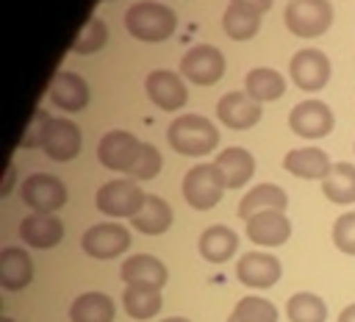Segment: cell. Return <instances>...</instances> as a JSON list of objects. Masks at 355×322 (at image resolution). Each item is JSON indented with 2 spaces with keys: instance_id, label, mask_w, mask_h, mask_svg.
<instances>
[{
  "instance_id": "9c48e42d",
  "label": "cell",
  "mask_w": 355,
  "mask_h": 322,
  "mask_svg": "<svg viewBox=\"0 0 355 322\" xmlns=\"http://www.w3.org/2000/svg\"><path fill=\"white\" fill-rule=\"evenodd\" d=\"M288 75H291V83L297 89L319 92L330 80V58L322 50H313V47L297 50L288 61Z\"/></svg>"
},
{
  "instance_id": "ab89813d",
  "label": "cell",
  "mask_w": 355,
  "mask_h": 322,
  "mask_svg": "<svg viewBox=\"0 0 355 322\" xmlns=\"http://www.w3.org/2000/svg\"><path fill=\"white\" fill-rule=\"evenodd\" d=\"M161 322H189V319H183V316H166V319H161Z\"/></svg>"
},
{
  "instance_id": "836d02e7",
  "label": "cell",
  "mask_w": 355,
  "mask_h": 322,
  "mask_svg": "<svg viewBox=\"0 0 355 322\" xmlns=\"http://www.w3.org/2000/svg\"><path fill=\"white\" fill-rule=\"evenodd\" d=\"M50 119H53V117H50L42 105H36V108H33L31 122L25 125V130H22V136H19V142H17V147H25V150L42 147V144H44V133H47Z\"/></svg>"
},
{
  "instance_id": "484cf974",
  "label": "cell",
  "mask_w": 355,
  "mask_h": 322,
  "mask_svg": "<svg viewBox=\"0 0 355 322\" xmlns=\"http://www.w3.org/2000/svg\"><path fill=\"white\" fill-rule=\"evenodd\" d=\"M214 164L222 169L227 189H241V186L252 178V172H255V158H252V153L244 150V147H225V150L216 155Z\"/></svg>"
},
{
  "instance_id": "9a60e30c",
  "label": "cell",
  "mask_w": 355,
  "mask_h": 322,
  "mask_svg": "<svg viewBox=\"0 0 355 322\" xmlns=\"http://www.w3.org/2000/svg\"><path fill=\"white\" fill-rule=\"evenodd\" d=\"M144 89H147V97L161 111H178L189 100V89H186L183 78L172 69H153L144 80Z\"/></svg>"
},
{
  "instance_id": "30bf717a",
  "label": "cell",
  "mask_w": 355,
  "mask_h": 322,
  "mask_svg": "<svg viewBox=\"0 0 355 322\" xmlns=\"http://www.w3.org/2000/svg\"><path fill=\"white\" fill-rule=\"evenodd\" d=\"M141 144L133 133L128 130H108L103 133L100 144H97V161L105 167V169H114V172H130V167L136 164L139 153H141Z\"/></svg>"
},
{
  "instance_id": "f1b7e54d",
  "label": "cell",
  "mask_w": 355,
  "mask_h": 322,
  "mask_svg": "<svg viewBox=\"0 0 355 322\" xmlns=\"http://www.w3.org/2000/svg\"><path fill=\"white\" fill-rule=\"evenodd\" d=\"M286 205H288V194H286L277 183H258V186H252V189L241 197V203H239V217L247 219V217H252V214H258V211H269V208L286 211Z\"/></svg>"
},
{
  "instance_id": "603a6c76",
  "label": "cell",
  "mask_w": 355,
  "mask_h": 322,
  "mask_svg": "<svg viewBox=\"0 0 355 322\" xmlns=\"http://www.w3.org/2000/svg\"><path fill=\"white\" fill-rule=\"evenodd\" d=\"M172 219L175 217H172L169 203L164 197H158V194H147L141 211L136 217H130V228H136L144 236H161V233H166L172 228Z\"/></svg>"
},
{
  "instance_id": "ba28073f",
  "label": "cell",
  "mask_w": 355,
  "mask_h": 322,
  "mask_svg": "<svg viewBox=\"0 0 355 322\" xmlns=\"http://www.w3.org/2000/svg\"><path fill=\"white\" fill-rule=\"evenodd\" d=\"M130 247V230L119 222H100L92 225L83 236H80V250L97 261H111L116 255H122Z\"/></svg>"
},
{
  "instance_id": "4fadbf2b",
  "label": "cell",
  "mask_w": 355,
  "mask_h": 322,
  "mask_svg": "<svg viewBox=\"0 0 355 322\" xmlns=\"http://www.w3.org/2000/svg\"><path fill=\"white\" fill-rule=\"evenodd\" d=\"M280 275H283L280 258L272 255V253L252 250V253H244L236 264V278L247 289H269L280 280Z\"/></svg>"
},
{
  "instance_id": "3957f363",
  "label": "cell",
  "mask_w": 355,
  "mask_h": 322,
  "mask_svg": "<svg viewBox=\"0 0 355 322\" xmlns=\"http://www.w3.org/2000/svg\"><path fill=\"white\" fill-rule=\"evenodd\" d=\"M147 194L141 192V186L133 180V178H116V180H108L97 189L94 194V203L97 208L105 214V217H114V219H130L141 211Z\"/></svg>"
},
{
  "instance_id": "83f0119b",
  "label": "cell",
  "mask_w": 355,
  "mask_h": 322,
  "mask_svg": "<svg viewBox=\"0 0 355 322\" xmlns=\"http://www.w3.org/2000/svg\"><path fill=\"white\" fill-rule=\"evenodd\" d=\"M322 194L333 205H352L355 203V164L336 161L330 175L322 180Z\"/></svg>"
},
{
  "instance_id": "ac0fdd59",
  "label": "cell",
  "mask_w": 355,
  "mask_h": 322,
  "mask_svg": "<svg viewBox=\"0 0 355 322\" xmlns=\"http://www.w3.org/2000/svg\"><path fill=\"white\" fill-rule=\"evenodd\" d=\"M19 236L28 247H36V250H53L55 244H61L64 239V225L55 214H28L22 222H19Z\"/></svg>"
},
{
  "instance_id": "5b68a950",
  "label": "cell",
  "mask_w": 355,
  "mask_h": 322,
  "mask_svg": "<svg viewBox=\"0 0 355 322\" xmlns=\"http://www.w3.org/2000/svg\"><path fill=\"white\" fill-rule=\"evenodd\" d=\"M225 175L216 164H197L186 172L183 178V197L191 208L197 211H208L214 205H219L222 192H225Z\"/></svg>"
},
{
  "instance_id": "6da1fadb",
  "label": "cell",
  "mask_w": 355,
  "mask_h": 322,
  "mask_svg": "<svg viewBox=\"0 0 355 322\" xmlns=\"http://www.w3.org/2000/svg\"><path fill=\"white\" fill-rule=\"evenodd\" d=\"M166 142L180 155H208L219 144V130L211 119L200 114H183L169 122Z\"/></svg>"
},
{
  "instance_id": "60d3db41",
  "label": "cell",
  "mask_w": 355,
  "mask_h": 322,
  "mask_svg": "<svg viewBox=\"0 0 355 322\" xmlns=\"http://www.w3.org/2000/svg\"><path fill=\"white\" fill-rule=\"evenodd\" d=\"M0 322H14V319H11V316H3V319H0Z\"/></svg>"
},
{
  "instance_id": "7c38bea8",
  "label": "cell",
  "mask_w": 355,
  "mask_h": 322,
  "mask_svg": "<svg viewBox=\"0 0 355 322\" xmlns=\"http://www.w3.org/2000/svg\"><path fill=\"white\" fill-rule=\"evenodd\" d=\"M247 222V239L258 247H280L288 242L291 236V222L286 217V211L269 208V211H258L252 217L244 219Z\"/></svg>"
},
{
  "instance_id": "1f68e13d",
  "label": "cell",
  "mask_w": 355,
  "mask_h": 322,
  "mask_svg": "<svg viewBox=\"0 0 355 322\" xmlns=\"http://www.w3.org/2000/svg\"><path fill=\"white\" fill-rule=\"evenodd\" d=\"M105 42H108V28H105V22H103L100 17L92 14V17L83 22V28L78 31V36H75V42H72L69 50L78 53V56H92V53L103 50Z\"/></svg>"
},
{
  "instance_id": "74e56055",
  "label": "cell",
  "mask_w": 355,
  "mask_h": 322,
  "mask_svg": "<svg viewBox=\"0 0 355 322\" xmlns=\"http://www.w3.org/2000/svg\"><path fill=\"white\" fill-rule=\"evenodd\" d=\"M230 3H244V6H252V8H258L261 14H266V11L272 8V0H230Z\"/></svg>"
},
{
  "instance_id": "4dcf8cb0",
  "label": "cell",
  "mask_w": 355,
  "mask_h": 322,
  "mask_svg": "<svg viewBox=\"0 0 355 322\" xmlns=\"http://www.w3.org/2000/svg\"><path fill=\"white\" fill-rule=\"evenodd\" d=\"M286 316H288V322H324L327 319V305L319 294L297 291L286 303Z\"/></svg>"
},
{
  "instance_id": "7402d4cb",
  "label": "cell",
  "mask_w": 355,
  "mask_h": 322,
  "mask_svg": "<svg viewBox=\"0 0 355 322\" xmlns=\"http://www.w3.org/2000/svg\"><path fill=\"white\" fill-rule=\"evenodd\" d=\"M197 250L205 261L211 264H225L227 258L236 255L239 250V236L236 230H230L227 225H211L200 233V242H197Z\"/></svg>"
},
{
  "instance_id": "7bdbcfd3",
  "label": "cell",
  "mask_w": 355,
  "mask_h": 322,
  "mask_svg": "<svg viewBox=\"0 0 355 322\" xmlns=\"http://www.w3.org/2000/svg\"><path fill=\"white\" fill-rule=\"evenodd\" d=\"M103 3H108V0H103Z\"/></svg>"
},
{
  "instance_id": "d590c367",
  "label": "cell",
  "mask_w": 355,
  "mask_h": 322,
  "mask_svg": "<svg viewBox=\"0 0 355 322\" xmlns=\"http://www.w3.org/2000/svg\"><path fill=\"white\" fill-rule=\"evenodd\" d=\"M333 244L341 253L355 255V211H347L333 222Z\"/></svg>"
},
{
  "instance_id": "8d00e7d4",
  "label": "cell",
  "mask_w": 355,
  "mask_h": 322,
  "mask_svg": "<svg viewBox=\"0 0 355 322\" xmlns=\"http://www.w3.org/2000/svg\"><path fill=\"white\" fill-rule=\"evenodd\" d=\"M14 183H17V169H14V164L6 169V180H3V189H0V197H8L11 192H14Z\"/></svg>"
},
{
  "instance_id": "277c9868",
  "label": "cell",
  "mask_w": 355,
  "mask_h": 322,
  "mask_svg": "<svg viewBox=\"0 0 355 322\" xmlns=\"http://www.w3.org/2000/svg\"><path fill=\"white\" fill-rule=\"evenodd\" d=\"M283 22L294 36H302V39L322 36L333 25V3L330 0H288L283 11Z\"/></svg>"
},
{
  "instance_id": "44dd1931",
  "label": "cell",
  "mask_w": 355,
  "mask_h": 322,
  "mask_svg": "<svg viewBox=\"0 0 355 322\" xmlns=\"http://www.w3.org/2000/svg\"><path fill=\"white\" fill-rule=\"evenodd\" d=\"M33 280V261L22 247L0 250V286L6 291H19Z\"/></svg>"
},
{
  "instance_id": "b9f144b4",
  "label": "cell",
  "mask_w": 355,
  "mask_h": 322,
  "mask_svg": "<svg viewBox=\"0 0 355 322\" xmlns=\"http://www.w3.org/2000/svg\"><path fill=\"white\" fill-rule=\"evenodd\" d=\"M227 322H239V319H236V316H233V314H230V319H227Z\"/></svg>"
},
{
  "instance_id": "d4e9b609",
  "label": "cell",
  "mask_w": 355,
  "mask_h": 322,
  "mask_svg": "<svg viewBox=\"0 0 355 322\" xmlns=\"http://www.w3.org/2000/svg\"><path fill=\"white\" fill-rule=\"evenodd\" d=\"M261 11L244 3H230L222 14V31L233 39V42H247L261 31Z\"/></svg>"
},
{
  "instance_id": "52a82bcc",
  "label": "cell",
  "mask_w": 355,
  "mask_h": 322,
  "mask_svg": "<svg viewBox=\"0 0 355 322\" xmlns=\"http://www.w3.org/2000/svg\"><path fill=\"white\" fill-rule=\"evenodd\" d=\"M225 69V56L214 44H194L180 58V75L197 86H214L216 80H222Z\"/></svg>"
},
{
  "instance_id": "f546056e",
  "label": "cell",
  "mask_w": 355,
  "mask_h": 322,
  "mask_svg": "<svg viewBox=\"0 0 355 322\" xmlns=\"http://www.w3.org/2000/svg\"><path fill=\"white\" fill-rule=\"evenodd\" d=\"M244 92H247L252 100H258V103H272V100L283 97V92H286V78H283L277 69H272V67H255V69H250L247 78H244Z\"/></svg>"
},
{
  "instance_id": "5bb4252c",
  "label": "cell",
  "mask_w": 355,
  "mask_h": 322,
  "mask_svg": "<svg viewBox=\"0 0 355 322\" xmlns=\"http://www.w3.org/2000/svg\"><path fill=\"white\" fill-rule=\"evenodd\" d=\"M47 97H50V103H53L55 108L75 114V111H83V108L89 105L92 89H89V83H86L78 72L58 69V72L53 75L50 86H47Z\"/></svg>"
},
{
  "instance_id": "cb8c5ba5",
  "label": "cell",
  "mask_w": 355,
  "mask_h": 322,
  "mask_svg": "<svg viewBox=\"0 0 355 322\" xmlns=\"http://www.w3.org/2000/svg\"><path fill=\"white\" fill-rule=\"evenodd\" d=\"M114 300L103 291H83L69 305V322H114Z\"/></svg>"
},
{
  "instance_id": "d6986e66",
  "label": "cell",
  "mask_w": 355,
  "mask_h": 322,
  "mask_svg": "<svg viewBox=\"0 0 355 322\" xmlns=\"http://www.w3.org/2000/svg\"><path fill=\"white\" fill-rule=\"evenodd\" d=\"M283 169L297 175V178H305V180H324L333 169V161L330 155L322 150V147H297V150H288L283 155Z\"/></svg>"
},
{
  "instance_id": "8fae6325",
  "label": "cell",
  "mask_w": 355,
  "mask_h": 322,
  "mask_svg": "<svg viewBox=\"0 0 355 322\" xmlns=\"http://www.w3.org/2000/svg\"><path fill=\"white\" fill-rule=\"evenodd\" d=\"M336 117L324 100H302L288 114V128L302 139H322L333 130Z\"/></svg>"
},
{
  "instance_id": "e575fe53",
  "label": "cell",
  "mask_w": 355,
  "mask_h": 322,
  "mask_svg": "<svg viewBox=\"0 0 355 322\" xmlns=\"http://www.w3.org/2000/svg\"><path fill=\"white\" fill-rule=\"evenodd\" d=\"M161 167H164V158H161V153H158V147H153V144H141V153H139V158H136V164L130 167V172H128V178H133V180H150V178H155L158 172H161Z\"/></svg>"
},
{
  "instance_id": "8992f818",
  "label": "cell",
  "mask_w": 355,
  "mask_h": 322,
  "mask_svg": "<svg viewBox=\"0 0 355 322\" xmlns=\"http://www.w3.org/2000/svg\"><path fill=\"white\" fill-rule=\"evenodd\" d=\"M19 194H22V203L31 211H39V214H55L69 200L67 183H61L55 175H47V172L28 175L19 183Z\"/></svg>"
},
{
  "instance_id": "d6a6232c",
  "label": "cell",
  "mask_w": 355,
  "mask_h": 322,
  "mask_svg": "<svg viewBox=\"0 0 355 322\" xmlns=\"http://www.w3.org/2000/svg\"><path fill=\"white\" fill-rule=\"evenodd\" d=\"M233 316L239 322H277V308L266 297H241L233 308Z\"/></svg>"
},
{
  "instance_id": "7a4b0ae2",
  "label": "cell",
  "mask_w": 355,
  "mask_h": 322,
  "mask_svg": "<svg viewBox=\"0 0 355 322\" xmlns=\"http://www.w3.org/2000/svg\"><path fill=\"white\" fill-rule=\"evenodd\" d=\"M125 28L139 42H166L178 31V14L153 0H141L125 11Z\"/></svg>"
},
{
  "instance_id": "ffe728a7",
  "label": "cell",
  "mask_w": 355,
  "mask_h": 322,
  "mask_svg": "<svg viewBox=\"0 0 355 322\" xmlns=\"http://www.w3.org/2000/svg\"><path fill=\"white\" fill-rule=\"evenodd\" d=\"M164 305L161 286L155 283H125L122 308L130 319H153Z\"/></svg>"
},
{
  "instance_id": "4316f807",
  "label": "cell",
  "mask_w": 355,
  "mask_h": 322,
  "mask_svg": "<svg viewBox=\"0 0 355 322\" xmlns=\"http://www.w3.org/2000/svg\"><path fill=\"white\" fill-rule=\"evenodd\" d=\"M119 275L125 283H155V286H164L169 278L164 261H158L155 255H147V253H136V255L125 258Z\"/></svg>"
},
{
  "instance_id": "2e32d148",
  "label": "cell",
  "mask_w": 355,
  "mask_h": 322,
  "mask_svg": "<svg viewBox=\"0 0 355 322\" xmlns=\"http://www.w3.org/2000/svg\"><path fill=\"white\" fill-rule=\"evenodd\" d=\"M261 103L252 100L247 92H227L219 97L216 103V117L222 125L233 128V130H247L252 125L261 122Z\"/></svg>"
},
{
  "instance_id": "e0dca14e",
  "label": "cell",
  "mask_w": 355,
  "mask_h": 322,
  "mask_svg": "<svg viewBox=\"0 0 355 322\" xmlns=\"http://www.w3.org/2000/svg\"><path fill=\"white\" fill-rule=\"evenodd\" d=\"M80 128L67 119V117H53L50 125H47V133H44V155L53 158V161H72L78 153H80Z\"/></svg>"
},
{
  "instance_id": "f35d334b",
  "label": "cell",
  "mask_w": 355,
  "mask_h": 322,
  "mask_svg": "<svg viewBox=\"0 0 355 322\" xmlns=\"http://www.w3.org/2000/svg\"><path fill=\"white\" fill-rule=\"evenodd\" d=\"M338 322H355V303H349V305L338 314Z\"/></svg>"
}]
</instances>
